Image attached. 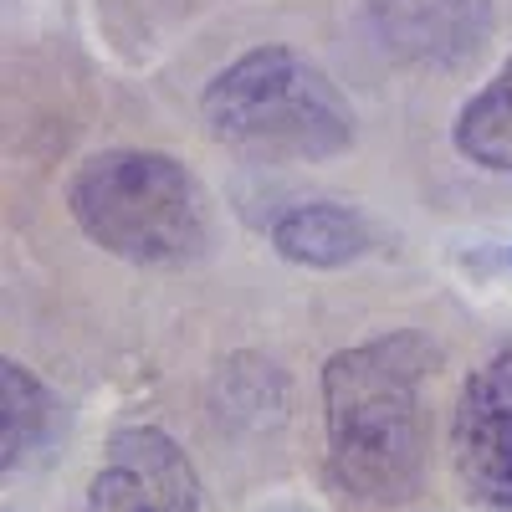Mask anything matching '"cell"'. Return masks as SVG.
<instances>
[{"label":"cell","mask_w":512,"mask_h":512,"mask_svg":"<svg viewBox=\"0 0 512 512\" xmlns=\"http://www.w3.org/2000/svg\"><path fill=\"white\" fill-rule=\"evenodd\" d=\"M431 349L415 333L333 354L323 369L328 461L359 502H400L420 477V374Z\"/></svg>","instance_id":"obj_1"},{"label":"cell","mask_w":512,"mask_h":512,"mask_svg":"<svg viewBox=\"0 0 512 512\" xmlns=\"http://www.w3.org/2000/svg\"><path fill=\"white\" fill-rule=\"evenodd\" d=\"M205 128L251 159H328L349 149L354 108L333 77L292 47L236 57L200 98Z\"/></svg>","instance_id":"obj_2"},{"label":"cell","mask_w":512,"mask_h":512,"mask_svg":"<svg viewBox=\"0 0 512 512\" xmlns=\"http://www.w3.org/2000/svg\"><path fill=\"white\" fill-rule=\"evenodd\" d=\"M72 221L128 262H180L205 241V200L190 169L154 149L93 154L67 185Z\"/></svg>","instance_id":"obj_3"},{"label":"cell","mask_w":512,"mask_h":512,"mask_svg":"<svg viewBox=\"0 0 512 512\" xmlns=\"http://www.w3.org/2000/svg\"><path fill=\"white\" fill-rule=\"evenodd\" d=\"M451 461L461 487L492 512H512V344L487 354L461 384L451 420Z\"/></svg>","instance_id":"obj_4"},{"label":"cell","mask_w":512,"mask_h":512,"mask_svg":"<svg viewBox=\"0 0 512 512\" xmlns=\"http://www.w3.org/2000/svg\"><path fill=\"white\" fill-rule=\"evenodd\" d=\"M82 512H200L185 451L154 425H128L103 451Z\"/></svg>","instance_id":"obj_5"},{"label":"cell","mask_w":512,"mask_h":512,"mask_svg":"<svg viewBox=\"0 0 512 512\" xmlns=\"http://www.w3.org/2000/svg\"><path fill=\"white\" fill-rule=\"evenodd\" d=\"M272 246L287 262H303V267H344L369 246V231L344 205L313 200V205H292L287 216H277Z\"/></svg>","instance_id":"obj_6"},{"label":"cell","mask_w":512,"mask_h":512,"mask_svg":"<svg viewBox=\"0 0 512 512\" xmlns=\"http://www.w3.org/2000/svg\"><path fill=\"white\" fill-rule=\"evenodd\" d=\"M456 149L482 169L512 175V62L456 113Z\"/></svg>","instance_id":"obj_7"},{"label":"cell","mask_w":512,"mask_h":512,"mask_svg":"<svg viewBox=\"0 0 512 512\" xmlns=\"http://www.w3.org/2000/svg\"><path fill=\"white\" fill-rule=\"evenodd\" d=\"M0 405H6L0 410V431H6V456L0 461L16 466L52 436L57 405H52L47 390H41V379L26 364H16V359L0 364Z\"/></svg>","instance_id":"obj_8"},{"label":"cell","mask_w":512,"mask_h":512,"mask_svg":"<svg viewBox=\"0 0 512 512\" xmlns=\"http://www.w3.org/2000/svg\"><path fill=\"white\" fill-rule=\"evenodd\" d=\"M282 512H303V507H282Z\"/></svg>","instance_id":"obj_9"},{"label":"cell","mask_w":512,"mask_h":512,"mask_svg":"<svg viewBox=\"0 0 512 512\" xmlns=\"http://www.w3.org/2000/svg\"><path fill=\"white\" fill-rule=\"evenodd\" d=\"M507 267H512V256H507Z\"/></svg>","instance_id":"obj_10"}]
</instances>
